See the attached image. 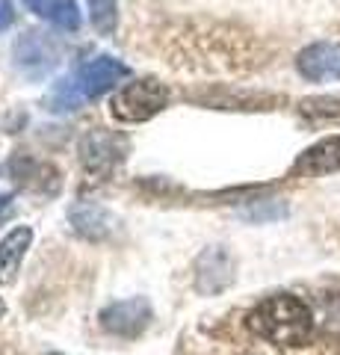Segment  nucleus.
<instances>
[{
	"mask_svg": "<svg viewBox=\"0 0 340 355\" xmlns=\"http://www.w3.org/2000/svg\"><path fill=\"white\" fill-rule=\"evenodd\" d=\"M249 329L263 340L278 343V347H302L311 338L314 314L308 302H302L293 293H276L249 314Z\"/></svg>",
	"mask_w": 340,
	"mask_h": 355,
	"instance_id": "nucleus-1",
	"label": "nucleus"
},
{
	"mask_svg": "<svg viewBox=\"0 0 340 355\" xmlns=\"http://www.w3.org/2000/svg\"><path fill=\"white\" fill-rule=\"evenodd\" d=\"M127 77V65L118 62L116 57H95L89 62H83L71 77L53 89L48 98V107L53 113H71V110L83 107L86 101H95L98 95L109 92L118 80Z\"/></svg>",
	"mask_w": 340,
	"mask_h": 355,
	"instance_id": "nucleus-2",
	"label": "nucleus"
},
{
	"mask_svg": "<svg viewBox=\"0 0 340 355\" xmlns=\"http://www.w3.org/2000/svg\"><path fill=\"white\" fill-rule=\"evenodd\" d=\"M169 104V89L151 80V77H142V80H134L122 86L109 101V113H113L118 121H148L157 113H163Z\"/></svg>",
	"mask_w": 340,
	"mask_h": 355,
	"instance_id": "nucleus-3",
	"label": "nucleus"
},
{
	"mask_svg": "<svg viewBox=\"0 0 340 355\" xmlns=\"http://www.w3.org/2000/svg\"><path fill=\"white\" fill-rule=\"evenodd\" d=\"M127 154V139L122 133L95 128L80 139V163L83 169L95 178H107L109 172L118 169V163Z\"/></svg>",
	"mask_w": 340,
	"mask_h": 355,
	"instance_id": "nucleus-4",
	"label": "nucleus"
},
{
	"mask_svg": "<svg viewBox=\"0 0 340 355\" xmlns=\"http://www.w3.org/2000/svg\"><path fill=\"white\" fill-rule=\"evenodd\" d=\"M101 329L107 335L116 338H139L142 331L151 326L154 320V311L145 296H134V299H122V302H113L101 311Z\"/></svg>",
	"mask_w": 340,
	"mask_h": 355,
	"instance_id": "nucleus-5",
	"label": "nucleus"
},
{
	"mask_svg": "<svg viewBox=\"0 0 340 355\" xmlns=\"http://www.w3.org/2000/svg\"><path fill=\"white\" fill-rule=\"evenodd\" d=\"M296 69H299L302 77H308L314 83L340 80V44L337 42L311 44V48H305L296 57Z\"/></svg>",
	"mask_w": 340,
	"mask_h": 355,
	"instance_id": "nucleus-6",
	"label": "nucleus"
},
{
	"mask_svg": "<svg viewBox=\"0 0 340 355\" xmlns=\"http://www.w3.org/2000/svg\"><path fill=\"white\" fill-rule=\"evenodd\" d=\"M234 282V263L222 246L207 249L195 263V284L202 293H219Z\"/></svg>",
	"mask_w": 340,
	"mask_h": 355,
	"instance_id": "nucleus-7",
	"label": "nucleus"
},
{
	"mask_svg": "<svg viewBox=\"0 0 340 355\" xmlns=\"http://www.w3.org/2000/svg\"><path fill=\"white\" fill-rule=\"evenodd\" d=\"M332 172H340V137L320 139L308 151H302L293 163V175L302 178H320Z\"/></svg>",
	"mask_w": 340,
	"mask_h": 355,
	"instance_id": "nucleus-8",
	"label": "nucleus"
},
{
	"mask_svg": "<svg viewBox=\"0 0 340 355\" xmlns=\"http://www.w3.org/2000/svg\"><path fill=\"white\" fill-rule=\"evenodd\" d=\"M69 219H71L74 231H78L80 237H86V240H101V237H107L109 231H113V225H116L113 214H109V210H104L101 205H92V202H83V205H78V207H71Z\"/></svg>",
	"mask_w": 340,
	"mask_h": 355,
	"instance_id": "nucleus-9",
	"label": "nucleus"
},
{
	"mask_svg": "<svg viewBox=\"0 0 340 355\" xmlns=\"http://www.w3.org/2000/svg\"><path fill=\"white\" fill-rule=\"evenodd\" d=\"M30 243H33V231L27 225L12 228L3 240H0V282L3 284H9L15 279V272H18L21 261H24Z\"/></svg>",
	"mask_w": 340,
	"mask_h": 355,
	"instance_id": "nucleus-10",
	"label": "nucleus"
},
{
	"mask_svg": "<svg viewBox=\"0 0 340 355\" xmlns=\"http://www.w3.org/2000/svg\"><path fill=\"white\" fill-rule=\"evenodd\" d=\"M15 60L21 69L45 74L48 69L57 65V53H53V44L48 39L36 36V33H27V36L21 39V44H15Z\"/></svg>",
	"mask_w": 340,
	"mask_h": 355,
	"instance_id": "nucleus-11",
	"label": "nucleus"
},
{
	"mask_svg": "<svg viewBox=\"0 0 340 355\" xmlns=\"http://www.w3.org/2000/svg\"><path fill=\"white\" fill-rule=\"evenodd\" d=\"M33 15L60 27V30H78L80 27V9L74 0H24Z\"/></svg>",
	"mask_w": 340,
	"mask_h": 355,
	"instance_id": "nucleus-12",
	"label": "nucleus"
},
{
	"mask_svg": "<svg viewBox=\"0 0 340 355\" xmlns=\"http://www.w3.org/2000/svg\"><path fill=\"white\" fill-rule=\"evenodd\" d=\"M89 3V18L98 33H109L116 30V21H118V0H86Z\"/></svg>",
	"mask_w": 340,
	"mask_h": 355,
	"instance_id": "nucleus-13",
	"label": "nucleus"
},
{
	"mask_svg": "<svg viewBox=\"0 0 340 355\" xmlns=\"http://www.w3.org/2000/svg\"><path fill=\"white\" fill-rule=\"evenodd\" d=\"M15 21V6L12 0H0V30H6Z\"/></svg>",
	"mask_w": 340,
	"mask_h": 355,
	"instance_id": "nucleus-14",
	"label": "nucleus"
},
{
	"mask_svg": "<svg viewBox=\"0 0 340 355\" xmlns=\"http://www.w3.org/2000/svg\"><path fill=\"white\" fill-rule=\"evenodd\" d=\"M9 214H12V196H0V222L9 219Z\"/></svg>",
	"mask_w": 340,
	"mask_h": 355,
	"instance_id": "nucleus-15",
	"label": "nucleus"
},
{
	"mask_svg": "<svg viewBox=\"0 0 340 355\" xmlns=\"http://www.w3.org/2000/svg\"><path fill=\"white\" fill-rule=\"evenodd\" d=\"M3 311H6V305H3V302H0V317H3Z\"/></svg>",
	"mask_w": 340,
	"mask_h": 355,
	"instance_id": "nucleus-16",
	"label": "nucleus"
},
{
	"mask_svg": "<svg viewBox=\"0 0 340 355\" xmlns=\"http://www.w3.org/2000/svg\"><path fill=\"white\" fill-rule=\"evenodd\" d=\"M51 355H60V352H51Z\"/></svg>",
	"mask_w": 340,
	"mask_h": 355,
	"instance_id": "nucleus-17",
	"label": "nucleus"
}]
</instances>
